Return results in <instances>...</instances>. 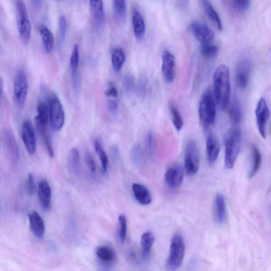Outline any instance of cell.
I'll return each instance as SVG.
<instances>
[{
    "label": "cell",
    "instance_id": "obj_1",
    "mask_svg": "<svg viewBox=\"0 0 271 271\" xmlns=\"http://www.w3.org/2000/svg\"><path fill=\"white\" fill-rule=\"evenodd\" d=\"M214 86L215 100L224 109L228 105L231 92L229 70L226 65H221L215 70Z\"/></svg>",
    "mask_w": 271,
    "mask_h": 271
},
{
    "label": "cell",
    "instance_id": "obj_2",
    "mask_svg": "<svg viewBox=\"0 0 271 271\" xmlns=\"http://www.w3.org/2000/svg\"><path fill=\"white\" fill-rule=\"evenodd\" d=\"M241 132L238 128L231 129L225 139V166L231 169L235 165L241 147Z\"/></svg>",
    "mask_w": 271,
    "mask_h": 271
},
{
    "label": "cell",
    "instance_id": "obj_3",
    "mask_svg": "<svg viewBox=\"0 0 271 271\" xmlns=\"http://www.w3.org/2000/svg\"><path fill=\"white\" fill-rule=\"evenodd\" d=\"M199 117L202 125L208 127L213 125L216 119V107L210 89H207L202 94L198 110Z\"/></svg>",
    "mask_w": 271,
    "mask_h": 271
},
{
    "label": "cell",
    "instance_id": "obj_4",
    "mask_svg": "<svg viewBox=\"0 0 271 271\" xmlns=\"http://www.w3.org/2000/svg\"><path fill=\"white\" fill-rule=\"evenodd\" d=\"M16 18L20 38L24 45L28 44L31 38V24L25 4L18 1L16 4Z\"/></svg>",
    "mask_w": 271,
    "mask_h": 271
},
{
    "label": "cell",
    "instance_id": "obj_5",
    "mask_svg": "<svg viewBox=\"0 0 271 271\" xmlns=\"http://www.w3.org/2000/svg\"><path fill=\"white\" fill-rule=\"evenodd\" d=\"M185 255V244L182 237L177 233L172 238L166 268L167 271H176L181 265Z\"/></svg>",
    "mask_w": 271,
    "mask_h": 271
},
{
    "label": "cell",
    "instance_id": "obj_6",
    "mask_svg": "<svg viewBox=\"0 0 271 271\" xmlns=\"http://www.w3.org/2000/svg\"><path fill=\"white\" fill-rule=\"evenodd\" d=\"M48 103L51 126L54 130L59 131L62 129L65 123V113L62 105L57 96L52 93Z\"/></svg>",
    "mask_w": 271,
    "mask_h": 271
},
{
    "label": "cell",
    "instance_id": "obj_7",
    "mask_svg": "<svg viewBox=\"0 0 271 271\" xmlns=\"http://www.w3.org/2000/svg\"><path fill=\"white\" fill-rule=\"evenodd\" d=\"M29 91L28 80L25 71L18 70L14 80V99L20 109L25 105Z\"/></svg>",
    "mask_w": 271,
    "mask_h": 271
},
{
    "label": "cell",
    "instance_id": "obj_8",
    "mask_svg": "<svg viewBox=\"0 0 271 271\" xmlns=\"http://www.w3.org/2000/svg\"><path fill=\"white\" fill-rule=\"evenodd\" d=\"M200 166V156L198 145L193 140L187 143L184 152V167L188 175L198 172Z\"/></svg>",
    "mask_w": 271,
    "mask_h": 271
},
{
    "label": "cell",
    "instance_id": "obj_9",
    "mask_svg": "<svg viewBox=\"0 0 271 271\" xmlns=\"http://www.w3.org/2000/svg\"><path fill=\"white\" fill-rule=\"evenodd\" d=\"M255 115L258 130L261 137L265 139L266 125L269 118L270 112L264 98H261L258 102L255 109Z\"/></svg>",
    "mask_w": 271,
    "mask_h": 271
},
{
    "label": "cell",
    "instance_id": "obj_10",
    "mask_svg": "<svg viewBox=\"0 0 271 271\" xmlns=\"http://www.w3.org/2000/svg\"><path fill=\"white\" fill-rule=\"evenodd\" d=\"M176 61L175 55L168 50L162 54V71L165 82L173 83L176 77Z\"/></svg>",
    "mask_w": 271,
    "mask_h": 271
},
{
    "label": "cell",
    "instance_id": "obj_11",
    "mask_svg": "<svg viewBox=\"0 0 271 271\" xmlns=\"http://www.w3.org/2000/svg\"><path fill=\"white\" fill-rule=\"evenodd\" d=\"M184 172L181 165L175 163L166 170L164 176L165 181L168 187L172 189L180 187L183 182Z\"/></svg>",
    "mask_w": 271,
    "mask_h": 271
},
{
    "label": "cell",
    "instance_id": "obj_12",
    "mask_svg": "<svg viewBox=\"0 0 271 271\" xmlns=\"http://www.w3.org/2000/svg\"><path fill=\"white\" fill-rule=\"evenodd\" d=\"M189 28L195 39L202 44L211 43L215 38L214 32L200 22H192Z\"/></svg>",
    "mask_w": 271,
    "mask_h": 271
},
{
    "label": "cell",
    "instance_id": "obj_13",
    "mask_svg": "<svg viewBox=\"0 0 271 271\" xmlns=\"http://www.w3.org/2000/svg\"><path fill=\"white\" fill-rule=\"evenodd\" d=\"M21 137L28 153L35 154L37 150V142L31 121L25 120L23 122L21 128Z\"/></svg>",
    "mask_w": 271,
    "mask_h": 271
},
{
    "label": "cell",
    "instance_id": "obj_14",
    "mask_svg": "<svg viewBox=\"0 0 271 271\" xmlns=\"http://www.w3.org/2000/svg\"><path fill=\"white\" fill-rule=\"evenodd\" d=\"M220 151V145L218 139L213 134L209 135L206 141V156L209 164L212 165L216 162Z\"/></svg>",
    "mask_w": 271,
    "mask_h": 271
},
{
    "label": "cell",
    "instance_id": "obj_15",
    "mask_svg": "<svg viewBox=\"0 0 271 271\" xmlns=\"http://www.w3.org/2000/svg\"><path fill=\"white\" fill-rule=\"evenodd\" d=\"M251 70V64L248 59H244L239 64L236 76V81L240 88L244 89L247 86Z\"/></svg>",
    "mask_w": 271,
    "mask_h": 271
},
{
    "label": "cell",
    "instance_id": "obj_16",
    "mask_svg": "<svg viewBox=\"0 0 271 271\" xmlns=\"http://www.w3.org/2000/svg\"><path fill=\"white\" fill-rule=\"evenodd\" d=\"M38 115L36 117L35 122L37 129L39 132L48 130L49 121V108L44 101H41L37 106Z\"/></svg>",
    "mask_w": 271,
    "mask_h": 271
},
{
    "label": "cell",
    "instance_id": "obj_17",
    "mask_svg": "<svg viewBox=\"0 0 271 271\" xmlns=\"http://www.w3.org/2000/svg\"><path fill=\"white\" fill-rule=\"evenodd\" d=\"M39 197L42 207L45 211L51 208L52 189L48 182L45 180L40 181L39 185Z\"/></svg>",
    "mask_w": 271,
    "mask_h": 271
},
{
    "label": "cell",
    "instance_id": "obj_18",
    "mask_svg": "<svg viewBox=\"0 0 271 271\" xmlns=\"http://www.w3.org/2000/svg\"><path fill=\"white\" fill-rule=\"evenodd\" d=\"M214 213L217 222L224 224L227 220V207L225 196L223 194L218 193L214 200Z\"/></svg>",
    "mask_w": 271,
    "mask_h": 271
},
{
    "label": "cell",
    "instance_id": "obj_19",
    "mask_svg": "<svg viewBox=\"0 0 271 271\" xmlns=\"http://www.w3.org/2000/svg\"><path fill=\"white\" fill-rule=\"evenodd\" d=\"M80 61V52L78 45H74L70 58V68L73 89L77 91L78 87V70Z\"/></svg>",
    "mask_w": 271,
    "mask_h": 271
},
{
    "label": "cell",
    "instance_id": "obj_20",
    "mask_svg": "<svg viewBox=\"0 0 271 271\" xmlns=\"http://www.w3.org/2000/svg\"><path fill=\"white\" fill-rule=\"evenodd\" d=\"M29 220L33 235L39 239H42L45 232V225L42 217L38 212H32L29 215Z\"/></svg>",
    "mask_w": 271,
    "mask_h": 271
},
{
    "label": "cell",
    "instance_id": "obj_21",
    "mask_svg": "<svg viewBox=\"0 0 271 271\" xmlns=\"http://www.w3.org/2000/svg\"><path fill=\"white\" fill-rule=\"evenodd\" d=\"M132 191L134 198L141 205L146 206L150 205L152 201V196L149 190L143 185L134 183L132 185Z\"/></svg>",
    "mask_w": 271,
    "mask_h": 271
},
{
    "label": "cell",
    "instance_id": "obj_22",
    "mask_svg": "<svg viewBox=\"0 0 271 271\" xmlns=\"http://www.w3.org/2000/svg\"><path fill=\"white\" fill-rule=\"evenodd\" d=\"M5 141L11 161L16 164L19 159V150L14 134L11 130L6 131Z\"/></svg>",
    "mask_w": 271,
    "mask_h": 271
},
{
    "label": "cell",
    "instance_id": "obj_23",
    "mask_svg": "<svg viewBox=\"0 0 271 271\" xmlns=\"http://www.w3.org/2000/svg\"><path fill=\"white\" fill-rule=\"evenodd\" d=\"M133 29L136 38L142 41L146 32V24L143 16L138 10H134L132 15Z\"/></svg>",
    "mask_w": 271,
    "mask_h": 271
},
{
    "label": "cell",
    "instance_id": "obj_24",
    "mask_svg": "<svg viewBox=\"0 0 271 271\" xmlns=\"http://www.w3.org/2000/svg\"><path fill=\"white\" fill-rule=\"evenodd\" d=\"M90 5L94 21L98 26H103L106 19L103 2L101 1H90Z\"/></svg>",
    "mask_w": 271,
    "mask_h": 271
},
{
    "label": "cell",
    "instance_id": "obj_25",
    "mask_svg": "<svg viewBox=\"0 0 271 271\" xmlns=\"http://www.w3.org/2000/svg\"><path fill=\"white\" fill-rule=\"evenodd\" d=\"M39 32L46 52L48 54L51 53L54 45V38L53 33L44 24H41L40 26Z\"/></svg>",
    "mask_w": 271,
    "mask_h": 271
},
{
    "label": "cell",
    "instance_id": "obj_26",
    "mask_svg": "<svg viewBox=\"0 0 271 271\" xmlns=\"http://www.w3.org/2000/svg\"><path fill=\"white\" fill-rule=\"evenodd\" d=\"M262 162V156L259 149L255 145L252 147V165L249 178L252 179L259 171Z\"/></svg>",
    "mask_w": 271,
    "mask_h": 271
},
{
    "label": "cell",
    "instance_id": "obj_27",
    "mask_svg": "<svg viewBox=\"0 0 271 271\" xmlns=\"http://www.w3.org/2000/svg\"><path fill=\"white\" fill-rule=\"evenodd\" d=\"M69 164L72 173L79 176L81 173V160L80 152L77 148L74 147L71 150L69 158Z\"/></svg>",
    "mask_w": 271,
    "mask_h": 271
},
{
    "label": "cell",
    "instance_id": "obj_28",
    "mask_svg": "<svg viewBox=\"0 0 271 271\" xmlns=\"http://www.w3.org/2000/svg\"><path fill=\"white\" fill-rule=\"evenodd\" d=\"M202 7L206 12V15L215 24L218 30H223V24L221 19L210 2L207 1L201 2Z\"/></svg>",
    "mask_w": 271,
    "mask_h": 271
},
{
    "label": "cell",
    "instance_id": "obj_29",
    "mask_svg": "<svg viewBox=\"0 0 271 271\" xmlns=\"http://www.w3.org/2000/svg\"><path fill=\"white\" fill-rule=\"evenodd\" d=\"M125 60L126 55L124 51L120 48H115L112 55V63L116 72H118L121 70Z\"/></svg>",
    "mask_w": 271,
    "mask_h": 271
},
{
    "label": "cell",
    "instance_id": "obj_30",
    "mask_svg": "<svg viewBox=\"0 0 271 271\" xmlns=\"http://www.w3.org/2000/svg\"><path fill=\"white\" fill-rule=\"evenodd\" d=\"M113 8L117 20L121 23L124 22L127 16L126 2L124 0H115Z\"/></svg>",
    "mask_w": 271,
    "mask_h": 271
},
{
    "label": "cell",
    "instance_id": "obj_31",
    "mask_svg": "<svg viewBox=\"0 0 271 271\" xmlns=\"http://www.w3.org/2000/svg\"><path fill=\"white\" fill-rule=\"evenodd\" d=\"M154 241L155 237L151 231H147L143 234L141 238V245L144 258H147L149 255Z\"/></svg>",
    "mask_w": 271,
    "mask_h": 271
},
{
    "label": "cell",
    "instance_id": "obj_32",
    "mask_svg": "<svg viewBox=\"0 0 271 271\" xmlns=\"http://www.w3.org/2000/svg\"><path fill=\"white\" fill-rule=\"evenodd\" d=\"M227 3L229 9L237 14L245 13L249 9L251 4V2L248 0H235Z\"/></svg>",
    "mask_w": 271,
    "mask_h": 271
},
{
    "label": "cell",
    "instance_id": "obj_33",
    "mask_svg": "<svg viewBox=\"0 0 271 271\" xmlns=\"http://www.w3.org/2000/svg\"><path fill=\"white\" fill-rule=\"evenodd\" d=\"M229 114L232 121L238 123L242 118V110L238 98L234 96L229 108Z\"/></svg>",
    "mask_w": 271,
    "mask_h": 271
},
{
    "label": "cell",
    "instance_id": "obj_34",
    "mask_svg": "<svg viewBox=\"0 0 271 271\" xmlns=\"http://www.w3.org/2000/svg\"><path fill=\"white\" fill-rule=\"evenodd\" d=\"M94 147L95 152L100 159L103 174H106L108 171L109 163L107 154L104 150L100 142L98 140H95L94 141Z\"/></svg>",
    "mask_w": 271,
    "mask_h": 271
},
{
    "label": "cell",
    "instance_id": "obj_35",
    "mask_svg": "<svg viewBox=\"0 0 271 271\" xmlns=\"http://www.w3.org/2000/svg\"><path fill=\"white\" fill-rule=\"evenodd\" d=\"M170 110L171 114L172 122L178 131L181 130L184 122L182 117L177 108L172 103L170 104Z\"/></svg>",
    "mask_w": 271,
    "mask_h": 271
},
{
    "label": "cell",
    "instance_id": "obj_36",
    "mask_svg": "<svg viewBox=\"0 0 271 271\" xmlns=\"http://www.w3.org/2000/svg\"><path fill=\"white\" fill-rule=\"evenodd\" d=\"M96 255L103 261L109 262L112 261L115 255L113 251L107 246H101L96 251Z\"/></svg>",
    "mask_w": 271,
    "mask_h": 271
},
{
    "label": "cell",
    "instance_id": "obj_37",
    "mask_svg": "<svg viewBox=\"0 0 271 271\" xmlns=\"http://www.w3.org/2000/svg\"><path fill=\"white\" fill-rule=\"evenodd\" d=\"M219 48L217 46L210 43L202 44L200 48L201 54L206 58H214L219 53Z\"/></svg>",
    "mask_w": 271,
    "mask_h": 271
},
{
    "label": "cell",
    "instance_id": "obj_38",
    "mask_svg": "<svg viewBox=\"0 0 271 271\" xmlns=\"http://www.w3.org/2000/svg\"><path fill=\"white\" fill-rule=\"evenodd\" d=\"M131 159L136 167H140L142 166L143 159L140 145L138 144L133 147L131 152Z\"/></svg>",
    "mask_w": 271,
    "mask_h": 271
},
{
    "label": "cell",
    "instance_id": "obj_39",
    "mask_svg": "<svg viewBox=\"0 0 271 271\" xmlns=\"http://www.w3.org/2000/svg\"><path fill=\"white\" fill-rule=\"evenodd\" d=\"M58 29L60 42L63 44L65 41L67 33V21L65 16H61L58 20Z\"/></svg>",
    "mask_w": 271,
    "mask_h": 271
},
{
    "label": "cell",
    "instance_id": "obj_40",
    "mask_svg": "<svg viewBox=\"0 0 271 271\" xmlns=\"http://www.w3.org/2000/svg\"><path fill=\"white\" fill-rule=\"evenodd\" d=\"M119 224L120 226L119 236L120 241L122 243H124L126 238L127 228V221L125 215H120L119 216Z\"/></svg>",
    "mask_w": 271,
    "mask_h": 271
},
{
    "label": "cell",
    "instance_id": "obj_41",
    "mask_svg": "<svg viewBox=\"0 0 271 271\" xmlns=\"http://www.w3.org/2000/svg\"><path fill=\"white\" fill-rule=\"evenodd\" d=\"M85 159L88 168L92 174H95L96 172V165L92 155L89 152L85 153Z\"/></svg>",
    "mask_w": 271,
    "mask_h": 271
},
{
    "label": "cell",
    "instance_id": "obj_42",
    "mask_svg": "<svg viewBox=\"0 0 271 271\" xmlns=\"http://www.w3.org/2000/svg\"><path fill=\"white\" fill-rule=\"evenodd\" d=\"M134 80L130 76H126L123 80V87L127 93H130L133 88Z\"/></svg>",
    "mask_w": 271,
    "mask_h": 271
},
{
    "label": "cell",
    "instance_id": "obj_43",
    "mask_svg": "<svg viewBox=\"0 0 271 271\" xmlns=\"http://www.w3.org/2000/svg\"><path fill=\"white\" fill-rule=\"evenodd\" d=\"M146 146L148 153L152 155L154 150V135L152 131L149 132L147 134Z\"/></svg>",
    "mask_w": 271,
    "mask_h": 271
},
{
    "label": "cell",
    "instance_id": "obj_44",
    "mask_svg": "<svg viewBox=\"0 0 271 271\" xmlns=\"http://www.w3.org/2000/svg\"><path fill=\"white\" fill-rule=\"evenodd\" d=\"M107 107L108 112L112 115H115L118 112L119 105L115 100L110 99L108 101Z\"/></svg>",
    "mask_w": 271,
    "mask_h": 271
},
{
    "label": "cell",
    "instance_id": "obj_45",
    "mask_svg": "<svg viewBox=\"0 0 271 271\" xmlns=\"http://www.w3.org/2000/svg\"><path fill=\"white\" fill-rule=\"evenodd\" d=\"M27 189L30 195H32L36 190V186L33 176L29 174L28 178Z\"/></svg>",
    "mask_w": 271,
    "mask_h": 271
},
{
    "label": "cell",
    "instance_id": "obj_46",
    "mask_svg": "<svg viewBox=\"0 0 271 271\" xmlns=\"http://www.w3.org/2000/svg\"><path fill=\"white\" fill-rule=\"evenodd\" d=\"M138 87V91L140 94H145L146 92L148 87V80L146 78H142L140 80Z\"/></svg>",
    "mask_w": 271,
    "mask_h": 271
},
{
    "label": "cell",
    "instance_id": "obj_47",
    "mask_svg": "<svg viewBox=\"0 0 271 271\" xmlns=\"http://www.w3.org/2000/svg\"><path fill=\"white\" fill-rule=\"evenodd\" d=\"M106 95L109 97H116L118 95V90L114 86H112L107 90Z\"/></svg>",
    "mask_w": 271,
    "mask_h": 271
},
{
    "label": "cell",
    "instance_id": "obj_48",
    "mask_svg": "<svg viewBox=\"0 0 271 271\" xmlns=\"http://www.w3.org/2000/svg\"><path fill=\"white\" fill-rule=\"evenodd\" d=\"M30 3L32 7L38 11L41 10L43 6V2L42 1H31Z\"/></svg>",
    "mask_w": 271,
    "mask_h": 271
},
{
    "label": "cell",
    "instance_id": "obj_49",
    "mask_svg": "<svg viewBox=\"0 0 271 271\" xmlns=\"http://www.w3.org/2000/svg\"><path fill=\"white\" fill-rule=\"evenodd\" d=\"M4 84V80L1 75H0V101H1V98L3 93Z\"/></svg>",
    "mask_w": 271,
    "mask_h": 271
}]
</instances>
